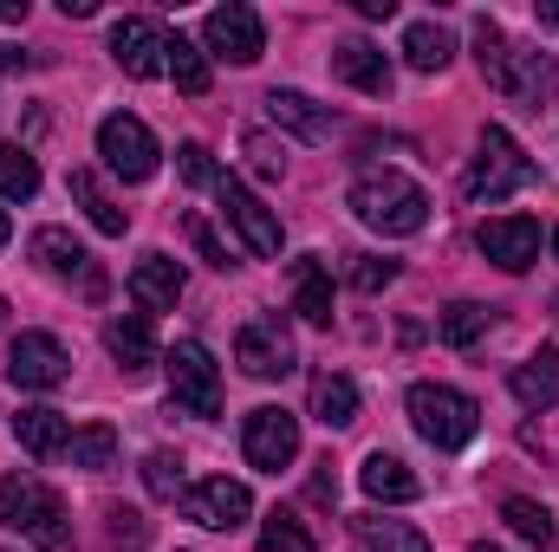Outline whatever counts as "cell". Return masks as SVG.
Wrapping results in <instances>:
<instances>
[{
  "label": "cell",
  "mask_w": 559,
  "mask_h": 552,
  "mask_svg": "<svg viewBox=\"0 0 559 552\" xmlns=\"http://www.w3.org/2000/svg\"><path fill=\"white\" fill-rule=\"evenodd\" d=\"M163 72L176 79V92H189V98H202L209 92V52L195 46V39H182V33H169V46H163Z\"/></svg>",
  "instance_id": "29"
},
{
  "label": "cell",
  "mask_w": 559,
  "mask_h": 552,
  "mask_svg": "<svg viewBox=\"0 0 559 552\" xmlns=\"http://www.w3.org/2000/svg\"><path fill=\"white\" fill-rule=\"evenodd\" d=\"M7 241H13V221H7V208H0V248H7Z\"/></svg>",
  "instance_id": "44"
},
{
  "label": "cell",
  "mask_w": 559,
  "mask_h": 552,
  "mask_svg": "<svg viewBox=\"0 0 559 552\" xmlns=\"http://www.w3.org/2000/svg\"><path fill=\"white\" fill-rule=\"evenodd\" d=\"M163 377H169V404L182 416H215L222 410V364L209 358L202 338H176L163 351Z\"/></svg>",
  "instance_id": "6"
},
{
  "label": "cell",
  "mask_w": 559,
  "mask_h": 552,
  "mask_svg": "<svg viewBox=\"0 0 559 552\" xmlns=\"http://www.w3.org/2000/svg\"><path fill=\"white\" fill-rule=\"evenodd\" d=\"M163 46H169V33H163L156 20H143V13H131V20L111 26V59H118L131 79H156V72H163Z\"/></svg>",
  "instance_id": "16"
},
{
  "label": "cell",
  "mask_w": 559,
  "mask_h": 552,
  "mask_svg": "<svg viewBox=\"0 0 559 552\" xmlns=\"http://www.w3.org/2000/svg\"><path fill=\"white\" fill-rule=\"evenodd\" d=\"M404 59H411L417 72H442V65L455 59L449 26H436V20H411V33H404Z\"/></svg>",
  "instance_id": "31"
},
{
  "label": "cell",
  "mask_w": 559,
  "mask_h": 552,
  "mask_svg": "<svg viewBox=\"0 0 559 552\" xmlns=\"http://www.w3.org/2000/svg\"><path fill=\"white\" fill-rule=\"evenodd\" d=\"M312 501L332 507V501H338V481H332V475H312Z\"/></svg>",
  "instance_id": "40"
},
{
  "label": "cell",
  "mask_w": 559,
  "mask_h": 552,
  "mask_svg": "<svg viewBox=\"0 0 559 552\" xmlns=\"http://www.w3.org/2000/svg\"><path fill=\"white\" fill-rule=\"evenodd\" d=\"M235 364H241L248 377L274 384V377H286L299 358H293V338H286V325H280V319H248V325H241V338H235Z\"/></svg>",
  "instance_id": "15"
},
{
  "label": "cell",
  "mask_w": 559,
  "mask_h": 552,
  "mask_svg": "<svg viewBox=\"0 0 559 552\" xmlns=\"http://www.w3.org/2000/svg\"><path fill=\"white\" fill-rule=\"evenodd\" d=\"M215 195H222V215H228V228L241 235V248L254 254V261H280V248H286V235H280V215L248 189V182H235V176H222L215 182Z\"/></svg>",
  "instance_id": "7"
},
{
  "label": "cell",
  "mask_w": 559,
  "mask_h": 552,
  "mask_svg": "<svg viewBox=\"0 0 559 552\" xmlns=\"http://www.w3.org/2000/svg\"><path fill=\"white\" fill-rule=\"evenodd\" d=\"M98 156H105V169L118 176V182H150L156 176V137H150V124L131 118V111H111L105 124H98Z\"/></svg>",
  "instance_id": "8"
},
{
  "label": "cell",
  "mask_w": 559,
  "mask_h": 552,
  "mask_svg": "<svg viewBox=\"0 0 559 552\" xmlns=\"http://www.w3.org/2000/svg\"><path fill=\"white\" fill-rule=\"evenodd\" d=\"M143 488H150L156 501H182V455H176V448H156V455L143 461Z\"/></svg>",
  "instance_id": "34"
},
{
  "label": "cell",
  "mask_w": 559,
  "mask_h": 552,
  "mask_svg": "<svg viewBox=\"0 0 559 552\" xmlns=\"http://www.w3.org/2000/svg\"><path fill=\"white\" fill-rule=\"evenodd\" d=\"M501 520H508V527H514V533H521L527 547H540V552H547V547L559 540L554 514H547L540 501H527V494H508V501H501Z\"/></svg>",
  "instance_id": "32"
},
{
  "label": "cell",
  "mask_w": 559,
  "mask_h": 552,
  "mask_svg": "<svg viewBox=\"0 0 559 552\" xmlns=\"http://www.w3.org/2000/svg\"><path fill=\"white\" fill-rule=\"evenodd\" d=\"M534 182V163L521 156V143L508 137L501 124H488L481 143H475V163H468V202H508V195H521Z\"/></svg>",
  "instance_id": "5"
},
{
  "label": "cell",
  "mask_w": 559,
  "mask_h": 552,
  "mask_svg": "<svg viewBox=\"0 0 559 552\" xmlns=\"http://www.w3.org/2000/svg\"><path fill=\"white\" fill-rule=\"evenodd\" d=\"M475 552H495V547H475Z\"/></svg>",
  "instance_id": "47"
},
{
  "label": "cell",
  "mask_w": 559,
  "mask_h": 552,
  "mask_svg": "<svg viewBox=\"0 0 559 552\" xmlns=\"http://www.w3.org/2000/svg\"><path fill=\"white\" fill-rule=\"evenodd\" d=\"M508 391H514V404L527 416H540V410H554V397H559V358L540 345L534 358H521L514 364V377H508Z\"/></svg>",
  "instance_id": "19"
},
{
  "label": "cell",
  "mask_w": 559,
  "mask_h": 552,
  "mask_svg": "<svg viewBox=\"0 0 559 552\" xmlns=\"http://www.w3.org/2000/svg\"><path fill=\"white\" fill-rule=\"evenodd\" d=\"M352 533H358L365 552H429V540H423L417 527L411 520H391V514H358Z\"/></svg>",
  "instance_id": "28"
},
{
  "label": "cell",
  "mask_w": 559,
  "mask_h": 552,
  "mask_svg": "<svg viewBox=\"0 0 559 552\" xmlns=\"http://www.w3.org/2000/svg\"><path fill=\"white\" fill-rule=\"evenodd\" d=\"M7 377L20 391H59L72 377V351L52 338V332H20L13 351H7Z\"/></svg>",
  "instance_id": "12"
},
{
  "label": "cell",
  "mask_w": 559,
  "mask_h": 552,
  "mask_svg": "<svg viewBox=\"0 0 559 552\" xmlns=\"http://www.w3.org/2000/svg\"><path fill=\"white\" fill-rule=\"evenodd\" d=\"M267 118H274L280 131H293V137H306V143H325L332 137V111L325 105H312L306 92H267Z\"/></svg>",
  "instance_id": "21"
},
{
  "label": "cell",
  "mask_w": 559,
  "mask_h": 552,
  "mask_svg": "<svg viewBox=\"0 0 559 552\" xmlns=\"http://www.w3.org/2000/svg\"><path fill=\"white\" fill-rule=\"evenodd\" d=\"M248 156H254L261 176H280V169H286V143H274L267 131H248Z\"/></svg>",
  "instance_id": "38"
},
{
  "label": "cell",
  "mask_w": 559,
  "mask_h": 552,
  "mask_svg": "<svg viewBox=\"0 0 559 552\" xmlns=\"http://www.w3.org/2000/svg\"><path fill=\"white\" fill-rule=\"evenodd\" d=\"M358 13H365V20H391V13H397V0H358Z\"/></svg>",
  "instance_id": "41"
},
{
  "label": "cell",
  "mask_w": 559,
  "mask_h": 552,
  "mask_svg": "<svg viewBox=\"0 0 559 552\" xmlns=\"http://www.w3.org/2000/svg\"><path fill=\"white\" fill-rule=\"evenodd\" d=\"M475 59H481V79L508 98V105H521V111H547L554 105V59L540 52V46H508V33L481 13L475 20Z\"/></svg>",
  "instance_id": "1"
},
{
  "label": "cell",
  "mask_w": 559,
  "mask_h": 552,
  "mask_svg": "<svg viewBox=\"0 0 559 552\" xmlns=\"http://www.w3.org/2000/svg\"><path fill=\"white\" fill-rule=\"evenodd\" d=\"M59 7H66V20H92L98 13V0H59Z\"/></svg>",
  "instance_id": "42"
},
{
  "label": "cell",
  "mask_w": 559,
  "mask_h": 552,
  "mask_svg": "<svg viewBox=\"0 0 559 552\" xmlns=\"http://www.w3.org/2000/svg\"><path fill=\"white\" fill-rule=\"evenodd\" d=\"M248 514H254V494H248L241 481H228V475H209V481H195V488L182 494V520H195V527H209V533H235Z\"/></svg>",
  "instance_id": "13"
},
{
  "label": "cell",
  "mask_w": 559,
  "mask_h": 552,
  "mask_svg": "<svg viewBox=\"0 0 559 552\" xmlns=\"http://www.w3.org/2000/svg\"><path fill=\"white\" fill-rule=\"evenodd\" d=\"M488 332H495V305H481V299H455L449 312H436V338L449 351H475Z\"/></svg>",
  "instance_id": "24"
},
{
  "label": "cell",
  "mask_w": 559,
  "mask_h": 552,
  "mask_svg": "<svg viewBox=\"0 0 559 552\" xmlns=\"http://www.w3.org/2000/svg\"><path fill=\"white\" fill-rule=\"evenodd\" d=\"M241 448H248V461H254L261 475H280V468L299 455V416L280 410V404L248 410V422H241Z\"/></svg>",
  "instance_id": "11"
},
{
  "label": "cell",
  "mask_w": 559,
  "mask_h": 552,
  "mask_svg": "<svg viewBox=\"0 0 559 552\" xmlns=\"http://www.w3.org/2000/svg\"><path fill=\"white\" fill-rule=\"evenodd\" d=\"M345 279H352L358 292H384V286L397 279V261H378V254H352V267H345Z\"/></svg>",
  "instance_id": "37"
},
{
  "label": "cell",
  "mask_w": 559,
  "mask_h": 552,
  "mask_svg": "<svg viewBox=\"0 0 559 552\" xmlns=\"http://www.w3.org/2000/svg\"><path fill=\"white\" fill-rule=\"evenodd\" d=\"M261 552H312V533H306L293 514H267V527H261Z\"/></svg>",
  "instance_id": "35"
},
{
  "label": "cell",
  "mask_w": 559,
  "mask_h": 552,
  "mask_svg": "<svg viewBox=\"0 0 559 552\" xmlns=\"http://www.w3.org/2000/svg\"><path fill=\"white\" fill-rule=\"evenodd\" d=\"M540 26H559V7H540Z\"/></svg>",
  "instance_id": "45"
},
{
  "label": "cell",
  "mask_w": 559,
  "mask_h": 552,
  "mask_svg": "<svg viewBox=\"0 0 559 552\" xmlns=\"http://www.w3.org/2000/svg\"><path fill=\"white\" fill-rule=\"evenodd\" d=\"M332 72H338L352 92H365V98H391V59H384L371 39H338V46H332Z\"/></svg>",
  "instance_id": "18"
},
{
  "label": "cell",
  "mask_w": 559,
  "mask_h": 552,
  "mask_svg": "<svg viewBox=\"0 0 559 552\" xmlns=\"http://www.w3.org/2000/svg\"><path fill=\"white\" fill-rule=\"evenodd\" d=\"M0 325H7V299H0Z\"/></svg>",
  "instance_id": "46"
},
{
  "label": "cell",
  "mask_w": 559,
  "mask_h": 552,
  "mask_svg": "<svg viewBox=\"0 0 559 552\" xmlns=\"http://www.w3.org/2000/svg\"><path fill=\"white\" fill-rule=\"evenodd\" d=\"M131 292H138V305H150V312H169L182 299V267L169 254H143L138 267H131Z\"/></svg>",
  "instance_id": "25"
},
{
  "label": "cell",
  "mask_w": 559,
  "mask_h": 552,
  "mask_svg": "<svg viewBox=\"0 0 559 552\" xmlns=\"http://www.w3.org/2000/svg\"><path fill=\"white\" fill-rule=\"evenodd\" d=\"M202 52H215V59H228V65H254V59L267 52V26H261V13L241 7V0L215 7V13L202 20Z\"/></svg>",
  "instance_id": "9"
},
{
  "label": "cell",
  "mask_w": 559,
  "mask_h": 552,
  "mask_svg": "<svg viewBox=\"0 0 559 552\" xmlns=\"http://www.w3.org/2000/svg\"><path fill=\"white\" fill-rule=\"evenodd\" d=\"M189 241H195V254H202L209 267H235V261H228V248L215 241V228H209L202 215H189Z\"/></svg>",
  "instance_id": "39"
},
{
  "label": "cell",
  "mask_w": 559,
  "mask_h": 552,
  "mask_svg": "<svg viewBox=\"0 0 559 552\" xmlns=\"http://www.w3.org/2000/svg\"><path fill=\"white\" fill-rule=\"evenodd\" d=\"M358 481H365V494L371 501H384V507H404V501H417L423 481L411 475V461H397V455H365V468H358Z\"/></svg>",
  "instance_id": "20"
},
{
  "label": "cell",
  "mask_w": 559,
  "mask_h": 552,
  "mask_svg": "<svg viewBox=\"0 0 559 552\" xmlns=\"http://www.w3.org/2000/svg\"><path fill=\"white\" fill-rule=\"evenodd\" d=\"M176 169H182L189 189H215V182H222V169H215V156H209L202 143H182V149H176Z\"/></svg>",
  "instance_id": "36"
},
{
  "label": "cell",
  "mask_w": 559,
  "mask_h": 552,
  "mask_svg": "<svg viewBox=\"0 0 559 552\" xmlns=\"http://www.w3.org/2000/svg\"><path fill=\"white\" fill-rule=\"evenodd\" d=\"M475 248H481L501 274H527V267L540 261V221H534V215H495V221H481Z\"/></svg>",
  "instance_id": "14"
},
{
  "label": "cell",
  "mask_w": 559,
  "mask_h": 552,
  "mask_svg": "<svg viewBox=\"0 0 559 552\" xmlns=\"http://www.w3.org/2000/svg\"><path fill=\"white\" fill-rule=\"evenodd\" d=\"M0 195H7V202H33V195H39V163H33V149H20V143L0 149Z\"/></svg>",
  "instance_id": "33"
},
{
  "label": "cell",
  "mask_w": 559,
  "mask_h": 552,
  "mask_svg": "<svg viewBox=\"0 0 559 552\" xmlns=\"http://www.w3.org/2000/svg\"><path fill=\"white\" fill-rule=\"evenodd\" d=\"M0 527L26 533L39 552H72V520H66L59 494L39 475H7L0 481Z\"/></svg>",
  "instance_id": "3"
},
{
  "label": "cell",
  "mask_w": 559,
  "mask_h": 552,
  "mask_svg": "<svg viewBox=\"0 0 559 552\" xmlns=\"http://www.w3.org/2000/svg\"><path fill=\"white\" fill-rule=\"evenodd\" d=\"M554 254H559V235H554Z\"/></svg>",
  "instance_id": "48"
},
{
  "label": "cell",
  "mask_w": 559,
  "mask_h": 552,
  "mask_svg": "<svg viewBox=\"0 0 559 552\" xmlns=\"http://www.w3.org/2000/svg\"><path fill=\"white\" fill-rule=\"evenodd\" d=\"M345 202H352V215H358L365 228H378V235H391V241L429 228V195H423V182H411L404 169H365Z\"/></svg>",
  "instance_id": "2"
},
{
  "label": "cell",
  "mask_w": 559,
  "mask_h": 552,
  "mask_svg": "<svg viewBox=\"0 0 559 552\" xmlns=\"http://www.w3.org/2000/svg\"><path fill=\"white\" fill-rule=\"evenodd\" d=\"M0 20L13 26V20H26V0H0Z\"/></svg>",
  "instance_id": "43"
},
{
  "label": "cell",
  "mask_w": 559,
  "mask_h": 552,
  "mask_svg": "<svg viewBox=\"0 0 559 552\" xmlns=\"http://www.w3.org/2000/svg\"><path fill=\"white\" fill-rule=\"evenodd\" d=\"M411 422L429 448H468L475 429H481V404L468 391H449V384H417L411 391Z\"/></svg>",
  "instance_id": "4"
},
{
  "label": "cell",
  "mask_w": 559,
  "mask_h": 552,
  "mask_svg": "<svg viewBox=\"0 0 559 552\" xmlns=\"http://www.w3.org/2000/svg\"><path fill=\"white\" fill-rule=\"evenodd\" d=\"M66 189H72V202L85 208V221H92L98 235H124V228H131V215L105 195V182H98L92 169H72V182H66Z\"/></svg>",
  "instance_id": "27"
},
{
  "label": "cell",
  "mask_w": 559,
  "mask_h": 552,
  "mask_svg": "<svg viewBox=\"0 0 559 552\" xmlns=\"http://www.w3.org/2000/svg\"><path fill=\"white\" fill-rule=\"evenodd\" d=\"M293 312H299L306 325H332V267H325L319 254L293 261Z\"/></svg>",
  "instance_id": "22"
},
{
  "label": "cell",
  "mask_w": 559,
  "mask_h": 552,
  "mask_svg": "<svg viewBox=\"0 0 559 552\" xmlns=\"http://www.w3.org/2000/svg\"><path fill=\"white\" fill-rule=\"evenodd\" d=\"M312 416H319L325 429H352V422H358V384H352L345 371H319V377H312Z\"/></svg>",
  "instance_id": "26"
},
{
  "label": "cell",
  "mask_w": 559,
  "mask_h": 552,
  "mask_svg": "<svg viewBox=\"0 0 559 552\" xmlns=\"http://www.w3.org/2000/svg\"><path fill=\"white\" fill-rule=\"evenodd\" d=\"M13 435H20V448L33 455V461H52V455H66V442H72V422L59 410H46V404H33V410L13 416Z\"/></svg>",
  "instance_id": "23"
},
{
  "label": "cell",
  "mask_w": 559,
  "mask_h": 552,
  "mask_svg": "<svg viewBox=\"0 0 559 552\" xmlns=\"http://www.w3.org/2000/svg\"><path fill=\"white\" fill-rule=\"evenodd\" d=\"M105 345H111V358H118V371L138 384L150 377L156 364H163V351H156V332H150V312H118L111 325H105Z\"/></svg>",
  "instance_id": "17"
},
{
  "label": "cell",
  "mask_w": 559,
  "mask_h": 552,
  "mask_svg": "<svg viewBox=\"0 0 559 552\" xmlns=\"http://www.w3.org/2000/svg\"><path fill=\"white\" fill-rule=\"evenodd\" d=\"M33 261H39V274L79 286L85 299H105V267H98V261H92V248H85V241H72L66 228H39V235H33Z\"/></svg>",
  "instance_id": "10"
},
{
  "label": "cell",
  "mask_w": 559,
  "mask_h": 552,
  "mask_svg": "<svg viewBox=\"0 0 559 552\" xmlns=\"http://www.w3.org/2000/svg\"><path fill=\"white\" fill-rule=\"evenodd\" d=\"M66 461H72V468H85V475H105V468L118 461V429H111V422L72 429V442H66Z\"/></svg>",
  "instance_id": "30"
}]
</instances>
